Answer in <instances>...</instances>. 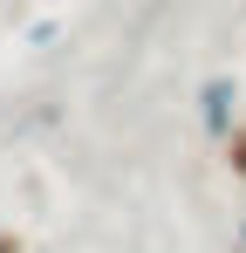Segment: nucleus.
<instances>
[{
    "label": "nucleus",
    "instance_id": "obj_1",
    "mask_svg": "<svg viewBox=\"0 0 246 253\" xmlns=\"http://www.w3.org/2000/svg\"><path fill=\"white\" fill-rule=\"evenodd\" d=\"M226 117H233V83H212V89H205V124L226 130Z\"/></svg>",
    "mask_w": 246,
    "mask_h": 253
}]
</instances>
